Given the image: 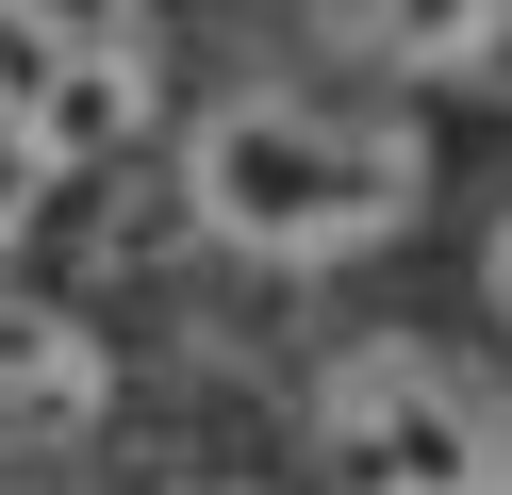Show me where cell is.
<instances>
[{"label":"cell","instance_id":"1","mask_svg":"<svg viewBox=\"0 0 512 495\" xmlns=\"http://www.w3.org/2000/svg\"><path fill=\"white\" fill-rule=\"evenodd\" d=\"M430 215V116L380 83H232L182 116V231L265 281L364 264Z\"/></svg>","mask_w":512,"mask_h":495},{"label":"cell","instance_id":"2","mask_svg":"<svg viewBox=\"0 0 512 495\" xmlns=\"http://www.w3.org/2000/svg\"><path fill=\"white\" fill-rule=\"evenodd\" d=\"M314 462L331 495H512V380L430 330H364L314 363Z\"/></svg>","mask_w":512,"mask_h":495},{"label":"cell","instance_id":"3","mask_svg":"<svg viewBox=\"0 0 512 495\" xmlns=\"http://www.w3.org/2000/svg\"><path fill=\"white\" fill-rule=\"evenodd\" d=\"M0 116L67 165H116L166 116V17L149 0H0Z\"/></svg>","mask_w":512,"mask_h":495},{"label":"cell","instance_id":"4","mask_svg":"<svg viewBox=\"0 0 512 495\" xmlns=\"http://www.w3.org/2000/svg\"><path fill=\"white\" fill-rule=\"evenodd\" d=\"M100 413H116V347H100V314H83V297L0 281V462H67Z\"/></svg>","mask_w":512,"mask_h":495},{"label":"cell","instance_id":"5","mask_svg":"<svg viewBox=\"0 0 512 495\" xmlns=\"http://www.w3.org/2000/svg\"><path fill=\"white\" fill-rule=\"evenodd\" d=\"M331 66H380V83H479L512 50V0H314Z\"/></svg>","mask_w":512,"mask_h":495},{"label":"cell","instance_id":"6","mask_svg":"<svg viewBox=\"0 0 512 495\" xmlns=\"http://www.w3.org/2000/svg\"><path fill=\"white\" fill-rule=\"evenodd\" d=\"M34 198H50V149L17 116H0V264H17V231H34Z\"/></svg>","mask_w":512,"mask_h":495},{"label":"cell","instance_id":"7","mask_svg":"<svg viewBox=\"0 0 512 495\" xmlns=\"http://www.w3.org/2000/svg\"><path fill=\"white\" fill-rule=\"evenodd\" d=\"M479 314H496V330H512V215H496V231H479Z\"/></svg>","mask_w":512,"mask_h":495},{"label":"cell","instance_id":"8","mask_svg":"<svg viewBox=\"0 0 512 495\" xmlns=\"http://www.w3.org/2000/svg\"><path fill=\"white\" fill-rule=\"evenodd\" d=\"M149 495H265V479H149Z\"/></svg>","mask_w":512,"mask_h":495}]
</instances>
